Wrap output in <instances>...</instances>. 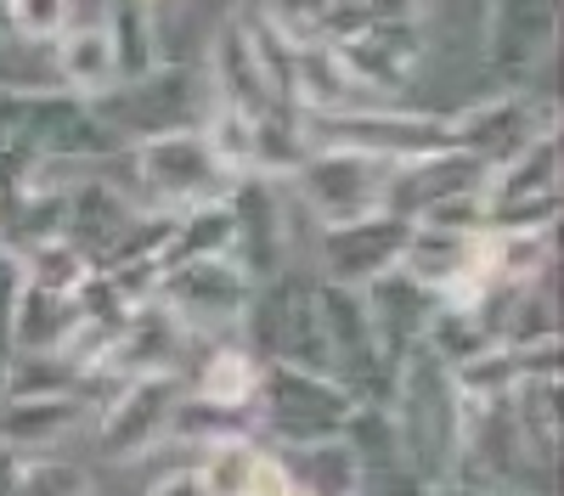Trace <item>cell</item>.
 <instances>
[{
	"label": "cell",
	"instance_id": "20",
	"mask_svg": "<svg viewBox=\"0 0 564 496\" xmlns=\"http://www.w3.org/2000/svg\"><path fill=\"white\" fill-rule=\"evenodd\" d=\"M153 496H209V491H204L198 469H170V474L153 485Z\"/></svg>",
	"mask_w": 564,
	"mask_h": 496
},
{
	"label": "cell",
	"instance_id": "15",
	"mask_svg": "<svg viewBox=\"0 0 564 496\" xmlns=\"http://www.w3.org/2000/svg\"><path fill=\"white\" fill-rule=\"evenodd\" d=\"M204 400L209 406H226V412H243L254 406V389H260V361L243 355V350H215L204 361V378H198Z\"/></svg>",
	"mask_w": 564,
	"mask_h": 496
},
{
	"label": "cell",
	"instance_id": "19",
	"mask_svg": "<svg viewBox=\"0 0 564 496\" xmlns=\"http://www.w3.org/2000/svg\"><path fill=\"white\" fill-rule=\"evenodd\" d=\"M339 0H276V29L289 34L294 45L300 40H316L327 29V18H334Z\"/></svg>",
	"mask_w": 564,
	"mask_h": 496
},
{
	"label": "cell",
	"instance_id": "3",
	"mask_svg": "<svg viewBox=\"0 0 564 496\" xmlns=\"http://www.w3.org/2000/svg\"><path fill=\"white\" fill-rule=\"evenodd\" d=\"M395 175H401L395 158L334 147V153H316V158L300 164V192L327 220V232H334V225H356V220L384 214V198H390Z\"/></svg>",
	"mask_w": 564,
	"mask_h": 496
},
{
	"label": "cell",
	"instance_id": "13",
	"mask_svg": "<svg viewBox=\"0 0 564 496\" xmlns=\"http://www.w3.org/2000/svg\"><path fill=\"white\" fill-rule=\"evenodd\" d=\"M57 74L85 90V97H102V90L119 79V52H113V34L108 29H74L57 45Z\"/></svg>",
	"mask_w": 564,
	"mask_h": 496
},
{
	"label": "cell",
	"instance_id": "4",
	"mask_svg": "<svg viewBox=\"0 0 564 496\" xmlns=\"http://www.w3.org/2000/svg\"><path fill=\"white\" fill-rule=\"evenodd\" d=\"M141 175H148V187L175 203V209H215L231 198V175L215 164L209 142L193 130H175V135H153V142H141Z\"/></svg>",
	"mask_w": 564,
	"mask_h": 496
},
{
	"label": "cell",
	"instance_id": "14",
	"mask_svg": "<svg viewBox=\"0 0 564 496\" xmlns=\"http://www.w3.org/2000/svg\"><path fill=\"white\" fill-rule=\"evenodd\" d=\"M74 322H79L74 294L23 288V299H18V344H23V350H34V355L63 350V339L74 333Z\"/></svg>",
	"mask_w": 564,
	"mask_h": 496
},
{
	"label": "cell",
	"instance_id": "10",
	"mask_svg": "<svg viewBox=\"0 0 564 496\" xmlns=\"http://www.w3.org/2000/svg\"><path fill=\"white\" fill-rule=\"evenodd\" d=\"M215 85H220L226 108L243 113V119H254V124H265V119L276 113V108H271L276 85H271V74H265L260 40H254L249 29H226V34H220V45H215Z\"/></svg>",
	"mask_w": 564,
	"mask_h": 496
},
{
	"label": "cell",
	"instance_id": "12",
	"mask_svg": "<svg viewBox=\"0 0 564 496\" xmlns=\"http://www.w3.org/2000/svg\"><path fill=\"white\" fill-rule=\"evenodd\" d=\"M282 469H289V480L311 496H356V485H361V463H356V451L345 440L300 445V451L282 458Z\"/></svg>",
	"mask_w": 564,
	"mask_h": 496
},
{
	"label": "cell",
	"instance_id": "5",
	"mask_svg": "<svg viewBox=\"0 0 564 496\" xmlns=\"http://www.w3.org/2000/svg\"><path fill=\"white\" fill-rule=\"evenodd\" d=\"M175 373H141L124 378V389L108 400L102 412V445L113 463H135L159 451L170 440V418H175Z\"/></svg>",
	"mask_w": 564,
	"mask_h": 496
},
{
	"label": "cell",
	"instance_id": "2",
	"mask_svg": "<svg viewBox=\"0 0 564 496\" xmlns=\"http://www.w3.org/2000/svg\"><path fill=\"white\" fill-rule=\"evenodd\" d=\"M260 423L271 434H282L294 451L300 445H327V440H345V423L356 412V400L345 384H334L327 373H305V367H260Z\"/></svg>",
	"mask_w": 564,
	"mask_h": 496
},
{
	"label": "cell",
	"instance_id": "16",
	"mask_svg": "<svg viewBox=\"0 0 564 496\" xmlns=\"http://www.w3.org/2000/svg\"><path fill=\"white\" fill-rule=\"evenodd\" d=\"M85 254L74 249V238H40L29 249V288H45V294H79L85 283Z\"/></svg>",
	"mask_w": 564,
	"mask_h": 496
},
{
	"label": "cell",
	"instance_id": "7",
	"mask_svg": "<svg viewBox=\"0 0 564 496\" xmlns=\"http://www.w3.org/2000/svg\"><path fill=\"white\" fill-rule=\"evenodd\" d=\"M159 299L181 316V328L186 322L220 328V322H238V316L254 305V288H249L243 271H231L220 260H186V271H175Z\"/></svg>",
	"mask_w": 564,
	"mask_h": 496
},
{
	"label": "cell",
	"instance_id": "11",
	"mask_svg": "<svg viewBox=\"0 0 564 496\" xmlns=\"http://www.w3.org/2000/svg\"><path fill=\"white\" fill-rule=\"evenodd\" d=\"M553 29H558V0H502L497 12V29H491V57L508 63V57H536L553 45Z\"/></svg>",
	"mask_w": 564,
	"mask_h": 496
},
{
	"label": "cell",
	"instance_id": "9",
	"mask_svg": "<svg viewBox=\"0 0 564 496\" xmlns=\"http://www.w3.org/2000/svg\"><path fill=\"white\" fill-rule=\"evenodd\" d=\"M209 496H282L289 491V469L276 451L254 440H220L204 451V463H193Z\"/></svg>",
	"mask_w": 564,
	"mask_h": 496
},
{
	"label": "cell",
	"instance_id": "18",
	"mask_svg": "<svg viewBox=\"0 0 564 496\" xmlns=\"http://www.w3.org/2000/svg\"><path fill=\"white\" fill-rule=\"evenodd\" d=\"M7 29L23 40H57L68 34V0H7Z\"/></svg>",
	"mask_w": 564,
	"mask_h": 496
},
{
	"label": "cell",
	"instance_id": "21",
	"mask_svg": "<svg viewBox=\"0 0 564 496\" xmlns=\"http://www.w3.org/2000/svg\"><path fill=\"white\" fill-rule=\"evenodd\" d=\"M23 463L29 458H18L12 445H0V496H18V480H23Z\"/></svg>",
	"mask_w": 564,
	"mask_h": 496
},
{
	"label": "cell",
	"instance_id": "8",
	"mask_svg": "<svg viewBox=\"0 0 564 496\" xmlns=\"http://www.w3.org/2000/svg\"><path fill=\"white\" fill-rule=\"evenodd\" d=\"M85 423V400L68 395H12L0 406V445H12L18 458H40V451L63 445Z\"/></svg>",
	"mask_w": 564,
	"mask_h": 496
},
{
	"label": "cell",
	"instance_id": "6",
	"mask_svg": "<svg viewBox=\"0 0 564 496\" xmlns=\"http://www.w3.org/2000/svg\"><path fill=\"white\" fill-rule=\"evenodd\" d=\"M406 238H412L406 214H372V220H356V225H334L327 243H322L327 271H334V288L339 283H379V277H390V265L401 260Z\"/></svg>",
	"mask_w": 564,
	"mask_h": 496
},
{
	"label": "cell",
	"instance_id": "1",
	"mask_svg": "<svg viewBox=\"0 0 564 496\" xmlns=\"http://www.w3.org/2000/svg\"><path fill=\"white\" fill-rule=\"evenodd\" d=\"M390 395H395L390 434H395L401 469L423 485L446 480L457 469V445H463V395L452 389V373L417 344L395 361Z\"/></svg>",
	"mask_w": 564,
	"mask_h": 496
},
{
	"label": "cell",
	"instance_id": "17",
	"mask_svg": "<svg viewBox=\"0 0 564 496\" xmlns=\"http://www.w3.org/2000/svg\"><path fill=\"white\" fill-rule=\"evenodd\" d=\"M18 496H97V491H90V474L79 463L29 458L23 463V480H18Z\"/></svg>",
	"mask_w": 564,
	"mask_h": 496
}]
</instances>
